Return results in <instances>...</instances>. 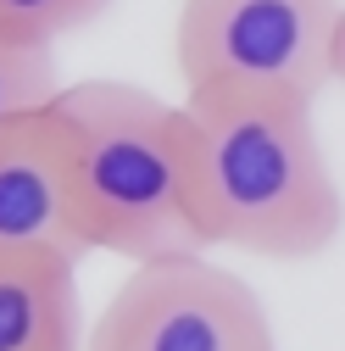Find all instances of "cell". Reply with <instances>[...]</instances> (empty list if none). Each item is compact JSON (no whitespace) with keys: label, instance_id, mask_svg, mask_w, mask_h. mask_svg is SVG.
<instances>
[{"label":"cell","instance_id":"6da1fadb","mask_svg":"<svg viewBox=\"0 0 345 351\" xmlns=\"http://www.w3.org/2000/svg\"><path fill=\"white\" fill-rule=\"evenodd\" d=\"M184 195L201 251L323 256L345 229L318 117L279 95H184Z\"/></svg>","mask_w":345,"mask_h":351},{"label":"cell","instance_id":"7a4b0ae2","mask_svg":"<svg viewBox=\"0 0 345 351\" xmlns=\"http://www.w3.org/2000/svg\"><path fill=\"white\" fill-rule=\"evenodd\" d=\"M73 212L84 251L156 262L201 251L184 195V112L128 78L62 84Z\"/></svg>","mask_w":345,"mask_h":351},{"label":"cell","instance_id":"3957f363","mask_svg":"<svg viewBox=\"0 0 345 351\" xmlns=\"http://www.w3.org/2000/svg\"><path fill=\"white\" fill-rule=\"evenodd\" d=\"M345 0H184L172 62L184 95L307 101L334 84Z\"/></svg>","mask_w":345,"mask_h":351},{"label":"cell","instance_id":"277c9868","mask_svg":"<svg viewBox=\"0 0 345 351\" xmlns=\"http://www.w3.org/2000/svg\"><path fill=\"white\" fill-rule=\"evenodd\" d=\"M84 351H279L273 318L206 251L134 262L84 335Z\"/></svg>","mask_w":345,"mask_h":351},{"label":"cell","instance_id":"5b68a950","mask_svg":"<svg viewBox=\"0 0 345 351\" xmlns=\"http://www.w3.org/2000/svg\"><path fill=\"white\" fill-rule=\"evenodd\" d=\"M0 251H62L84 262L73 212V162L56 101L0 128Z\"/></svg>","mask_w":345,"mask_h":351},{"label":"cell","instance_id":"8992f818","mask_svg":"<svg viewBox=\"0 0 345 351\" xmlns=\"http://www.w3.org/2000/svg\"><path fill=\"white\" fill-rule=\"evenodd\" d=\"M0 351H84L73 256L0 251Z\"/></svg>","mask_w":345,"mask_h":351},{"label":"cell","instance_id":"52a82bcc","mask_svg":"<svg viewBox=\"0 0 345 351\" xmlns=\"http://www.w3.org/2000/svg\"><path fill=\"white\" fill-rule=\"evenodd\" d=\"M56 95H62L56 45H39V39L0 28V128H12L28 112H45Z\"/></svg>","mask_w":345,"mask_h":351},{"label":"cell","instance_id":"ba28073f","mask_svg":"<svg viewBox=\"0 0 345 351\" xmlns=\"http://www.w3.org/2000/svg\"><path fill=\"white\" fill-rule=\"evenodd\" d=\"M112 0H0V28L39 39V45H56L62 34L95 23Z\"/></svg>","mask_w":345,"mask_h":351},{"label":"cell","instance_id":"9c48e42d","mask_svg":"<svg viewBox=\"0 0 345 351\" xmlns=\"http://www.w3.org/2000/svg\"><path fill=\"white\" fill-rule=\"evenodd\" d=\"M334 84L345 90V17H340V45H334Z\"/></svg>","mask_w":345,"mask_h":351}]
</instances>
